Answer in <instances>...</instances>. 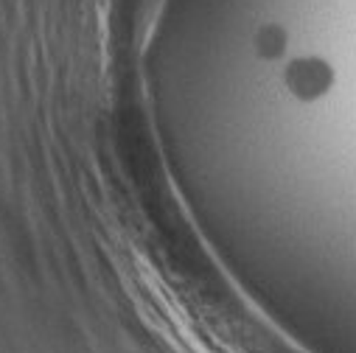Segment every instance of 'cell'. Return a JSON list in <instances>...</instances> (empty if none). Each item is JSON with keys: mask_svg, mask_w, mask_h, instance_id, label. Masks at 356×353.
<instances>
[{"mask_svg": "<svg viewBox=\"0 0 356 353\" xmlns=\"http://www.w3.org/2000/svg\"><path fill=\"white\" fill-rule=\"evenodd\" d=\"M284 84L295 99L317 101L334 87V67L320 56H300L286 65Z\"/></svg>", "mask_w": 356, "mask_h": 353, "instance_id": "cell-1", "label": "cell"}, {"mask_svg": "<svg viewBox=\"0 0 356 353\" xmlns=\"http://www.w3.org/2000/svg\"><path fill=\"white\" fill-rule=\"evenodd\" d=\"M255 48L264 59H278L286 51V31L281 26H264L255 34Z\"/></svg>", "mask_w": 356, "mask_h": 353, "instance_id": "cell-2", "label": "cell"}]
</instances>
